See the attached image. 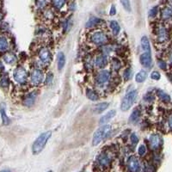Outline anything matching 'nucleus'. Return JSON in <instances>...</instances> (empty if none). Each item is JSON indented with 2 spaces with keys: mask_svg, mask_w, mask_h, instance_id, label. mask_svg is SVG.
Instances as JSON below:
<instances>
[{
  "mask_svg": "<svg viewBox=\"0 0 172 172\" xmlns=\"http://www.w3.org/2000/svg\"><path fill=\"white\" fill-rule=\"evenodd\" d=\"M9 78L7 76H4L3 78H1V81H0V85L3 87V88H7L9 86Z\"/></svg>",
  "mask_w": 172,
  "mask_h": 172,
  "instance_id": "473e14b6",
  "label": "nucleus"
},
{
  "mask_svg": "<svg viewBox=\"0 0 172 172\" xmlns=\"http://www.w3.org/2000/svg\"><path fill=\"white\" fill-rule=\"evenodd\" d=\"M86 96H87V97L89 98V100L91 101H97L99 99V96L97 95V93L91 89H87Z\"/></svg>",
  "mask_w": 172,
  "mask_h": 172,
  "instance_id": "393cba45",
  "label": "nucleus"
},
{
  "mask_svg": "<svg viewBox=\"0 0 172 172\" xmlns=\"http://www.w3.org/2000/svg\"><path fill=\"white\" fill-rule=\"evenodd\" d=\"M121 3H122L123 8L128 11V12H130V11H131V4H130V1H129V0H121Z\"/></svg>",
  "mask_w": 172,
  "mask_h": 172,
  "instance_id": "2f4dec72",
  "label": "nucleus"
},
{
  "mask_svg": "<svg viewBox=\"0 0 172 172\" xmlns=\"http://www.w3.org/2000/svg\"><path fill=\"white\" fill-rule=\"evenodd\" d=\"M128 168L132 172H138L140 169L139 160L136 157H130V159L128 160Z\"/></svg>",
  "mask_w": 172,
  "mask_h": 172,
  "instance_id": "f8f14e48",
  "label": "nucleus"
},
{
  "mask_svg": "<svg viewBox=\"0 0 172 172\" xmlns=\"http://www.w3.org/2000/svg\"><path fill=\"white\" fill-rule=\"evenodd\" d=\"M111 129V126L109 125H102V127L99 128L93 135V139H92V144L93 145H97L99 144L104 139L106 136L109 134V131Z\"/></svg>",
  "mask_w": 172,
  "mask_h": 172,
  "instance_id": "f03ea898",
  "label": "nucleus"
},
{
  "mask_svg": "<svg viewBox=\"0 0 172 172\" xmlns=\"http://www.w3.org/2000/svg\"><path fill=\"white\" fill-rule=\"evenodd\" d=\"M109 105V102H101L99 104L96 106L94 108V113L95 114H102L103 111H105L108 109V107Z\"/></svg>",
  "mask_w": 172,
  "mask_h": 172,
  "instance_id": "aec40b11",
  "label": "nucleus"
},
{
  "mask_svg": "<svg viewBox=\"0 0 172 172\" xmlns=\"http://www.w3.org/2000/svg\"><path fill=\"white\" fill-rule=\"evenodd\" d=\"M51 135H52V132L47 131L45 133H41L39 137L34 140L33 145H32V151L34 154H39L42 151L47 143L48 139L51 138Z\"/></svg>",
  "mask_w": 172,
  "mask_h": 172,
  "instance_id": "f257e3e1",
  "label": "nucleus"
},
{
  "mask_svg": "<svg viewBox=\"0 0 172 172\" xmlns=\"http://www.w3.org/2000/svg\"><path fill=\"white\" fill-rule=\"evenodd\" d=\"M169 61L172 64V52H170V54H169Z\"/></svg>",
  "mask_w": 172,
  "mask_h": 172,
  "instance_id": "c03bdc74",
  "label": "nucleus"
},
{
  "mask_svg": "<svg viewBox=\"0 0 172 172\" xmlns=\"http://www.w3.org/2000/svg\"><path fill=\"white\" fill-rule=\"evenodd\" d=\"M168 126H169V128L172 131V115H170L168 118Z\"/></svg>",
  "mask_w": 172,
  "mask_h": 172,
  "instance_id": "79ce46f5",
  "label": "nucleus"
},
{
  "mask_svg": "<svg viewBox=\"0 0 172 172\" xmlns=\"http://www.w3.org/2000/svg\"><path fill=\"white\" fill-rule=\"evenodd\" d=\"M161 17L164 20H171L172 19V8L165 7L161 11Z\"/></svg>",
  "mask_w": 172,
  "mask_h": 172,
  "instance_id": "f3484780",
  "label": "nucleus"
},
{
  "mask_svg": "<svg viewBox=\"0 0 172 172\" xmlns=\"http://www.w3.org/2000/svg\"><path fill=\"white\" fill-rule=\"evenodd\" d=\"M132 73H133V71H132L131 68L126 69V70L124 71V73H123V78H124V79H125L126 81L129 80V79L131 78V77H132Z\"/></svg>",
  "mask_w": 172,
  "mask_h": 172,
  "instance_id": "7c9ffc66",
  "label": "nucleus"
},
{
  "mask_svg": "<svg viewBox=\"0 0 172 172\" xmlns=\"http://www.w3.org/2000/svg\"><path fill=\"white\" fill-rule=\"evenodd\" d=\"M120 66H121L120 61L115 59V60H113V67H114V68H115V69H119V68H120Z\"/></svg>",
  "mask_w": 172,
  "mask_h": 172,
  "instance_id": "ea45409f",
  "label": "nucleus"
},
{
  "mask_svg": "<svg viewBox=\"0 0 172 172\" xmlns=\"http://www.w3.org/2000/svg\"><path fill=\"white\" fill-rule=\"evenodd\" d=\"M157 13H158V8H157V6H155L149 11V17H151V18L155 17Z\"/></svg>",
  "mask_w": 172,
  "mask_h": 172,
  "instance_id": "f704fd0d",
  "label": "nucleus"
},
{
  "mask_svg": "<svg viewBox=\"0 0 172 172\" xmlns=\"http://www.w3.org/2000/svg\"><path fill=\"white\" fill-rule=\"evenodd\" d=\"M149 141H150L151 147L153 150H156V149L159 148L162 144L161 137L158 134H151L150 136Z\"/></svg>",
  "mask_w": 172,
  "mask_h": 172,
  "instance_id": "9d476101",
  "label": "nucleus"
},
{
  "mask_svg": "<svg viewBox=\"0 0 172 172\" xmlns=\"http://www.w3.org/2000/svg\"><path fill=\"white\" fill-rule=\"evenodd\" d=\"M9 47L8 41L5 37H0V52H5Z\"/></svg>",
  "mask_w": 172,
  "mask_h": 172,
  "instance_id": "c85d7f7f",
  "label": "nucleus"
},
{
  "mask_svg": "<svg viewBox=\"0 0 172 172\" xmlns=\"http://www.w3.org/2000/svg\"><path fill=\"white\" fill-rule=\"evenodd\" d=\"M137 96H138V91L136 89H133L130 92H128V94L123 97L122 104H121V109L122 111H128V109H130V108L133 106L136 100Z\"/></svg>",
  "mask_w": 172,
  "mask_h": 172,
  "instance_id": "7ed1b4c3",
  "label": "nucleus"
},
{
  "mask_svg": "<svg viewBox=\"0 0 172 172\" xmlns=\"http://www.w3.org/2000/svg\"><path fill=\"white\" fill-rule=\"evenodd\" d=\"M39 58L42 63L47 64L51 61V52L47 47H43L39 52Z\"/></svg>",
  "mask_w": 172,
  "mask_h": 172,
  "instance_id": "1a4fd4ad",
  "label": "nucleus"
},
{
  "mask_svg": "<svg viewBox=\"0 0 172 172\" xmlns=\"http://www.w3.org/2000/svg\"><path fill=\"white\" fill-rule=\"evenodd\" d=\"M90 40H91V42L94 45L102 46V45H104L105 43H107L109 39H108L107 34L104 32L98 30V31H95L91 34Z\"/></svg>",
  "mask_w": 172,
  "mask_h": 172,
  "instance_id": "20e7f679",
  "label": "nucleus"
},
{
  "mask_svg": "<svg viewBox=\"0 0 172 172\" xmlns=\"http://www.w3.org/2000/svg\"><path fill=\"white\" fill-rule=\"evenodd\" d=\"M102 21L101 20L100 18H97V17H92L89 18L88 20V22H86V28H94V27H96L98 26L100 23H102Z\"/></svg>",
  "mask_w": 172,
  "mask_h": 172,
  "instance_id": "dca6fc26",
  "label": "nucleus"
},
{
  "mask_svg": "<svg viewBox=\"0 0 172 172\" xmlns=\"http://www.w3.org/2000/svg\"><path fill=\"white\" fill-rule=\"evenodd\" d=\"M0 115H1V118H2V122L4 123V125H9L11 123V120L10 118L7 116L5 112V109L4 107H1L0 109Z\"/></svg>",
  "mask_w": 172,
  "mask_h": 172,
  "instance_id": "5701e85b",
  "label": "nucleus"
},
{
  "mask_svg": "<svg viewBox=\"0 0 172 172\" xmlns=\"http://www.w3.org/2000/svg\"><path fill=\"white\" fill-rule=\"evenodd\" d=\"M140 114H141L140 110L138 109H135L133 111V113L131 114L130 117H129V122L131 123H134V122H137L139 120V117H140Z\"/></svg>",
  "mask_w": 172,
  "mask_h": 172,
  "instance_id": "b1692460",
  "label": "nucleus"
},
{
  "mask_svg": "<svg viewBox=\"0 0 172 172\" xmlns=\"http://www.w3.org/2000/svg\"><path fill=\"white\" fill-rule=\"evenodd\" d=\"M108 65V60L104 54H99L95 60V66L98 68H104Z\"/></svg>",
  "mask_w": 172,
  "mask_h": 172,
  "instance_id": "4468645a",
  "label": "nucleus"
},
{
  "mask_svg": "<svg viewBox=\"0 0 172 172\" xmlns=\"http://www.w3.org/2000/svg\"><path fill=\"white\" fill-rule=\"evenodd\" d=\"M31 83L34 85H39L43 82L44 80V74L39 69H34L32 73H31V77H30Z\"/></svg>",
  "mask_w": 172,
  "mask_h": 172,
  "instance_id": "0eeeda50",
  "label": "nucleus"
},
{
  "mask_svg": "<svg viewBox=\"0 0 172 172\" xmlns=\"http://www.w3.org/2000/svg\"><path fill=\"white\" fill-rule=\"evenodd\" d=\"M3 18H4V15H3V13H1V12H0V23H1V22H2Z\"/></svg>",
  "mask_w": 172,
  "mask_h": 172,
  "instance_id": "a18cd8bd",
  "label": "nucleus"
},
{
  "mask_svg": "<svg viewBox=\"0 0 172 172\" xmlns=\"http://www.w3.org/2000/svg\"><path fill=\"white\" fill-rule=\"evenodd\" d=\"M157 65H158V67H160L162 70H166L167 69V63L164 60H159L157 61Z\"/></svg>",
  "mask_w": 172,
  "mask_h": 172,
  "instance_id": "e433bc0d",
  "label": "nucleus"
},
{
  "mask_svg": "<svg viewBox=\"0 0 172 172\" xmlns=\"http://www.w3.org/2000/svg\"><path fill=\"white\" fill-rule=\"evenodd\" d=\"M115 115H116V111H115V109L109 111L107 114H106V115H104L103 116L101 117L100 121H99L100 125H106L108 122H110L112 119L115 116Z\"/></svg>",
  "mask_w": 172,
  "mask_h": 172,
  "instance_id": "ddd939ff",
  "label": "nucleus"
},
{
  "mask_svg": "<svg viewBox=\"0 0 172 172\" xmlns=\"http://www.w3.org/2000/svg\"><path fill=\"white\" fill-rule=\"evenodd\" d=\"M131 141L133 142V144H137L139 142V138L137 137V135L135 133H133L131 135Z\"/></svg>",
  "mask_w": 172,
  "mask_h": 172,
  "instance_id": "58836bf2",
  "label": "nucleus"
},
{
  "mask_svg": "<svg viewBox=\"0 0 172 172\" xmlns=\"http://www.w3.org/2000/svg\"><path fill=\"white\" fill-rule=\"evenodd\" d=\"M160 78H161L160 73L158 72H157V71H154V72H152L151 73V78L153 79V80H159Z\"/></svg>",
  "mask_w": 172,
  "mask_h": 172,
  "instance_id": "c9c22d12",
  "label": "nucleus"
},
{
  "mask_svg": "<svg viewBox=\"0 0 172 172\" xmlns=\"http://www.w3.org/2000/svg\"><path fill=\"white\" fill-rule=\"evenodd\" d=\"M48 172H52V171H48Z\"/></svg>",
  "mask_w": 172,
  "mask_h": 172,
  "instance_id": "09e8293b",
  "label": "nucleus"
},
{
  "mask_svg": "<svg viewBox=\"0 0 172 172\" xmlns=\"http://www.w3.org/2000/svg\"><path fill=\"white\" fill-rule=\"evenodd\" d=\"M109 27L111 28L113 34H115V35L119 34L120 31H121V27H120L119 23L116 21H111L110 23H109Z\"/></svg>",
  "mask_w": 172,
  "mask_h": 172,
  "instance_id": "4be33fe9",
  "label": "nucleus"
},
{
  "mask_svg": "<svg viewBox=\"0 0 172 172\" xmlns=\"http://www.w3.org/2000/svg\"><path fill=\"white\" fill-rule=\"evenodd\" d=\"M52 2H53V5L54 6L57 10H60L66 4V0H52Z\"/></svg>",
  "mask_w": 172,
  "mask_h": 172,
  "instance_id": "c756f323",
  "label": "nucleus"
},
{
  "mask_svg": "<svg viewBox=\"0 0 172 172\" xmlns=\"http://www.w3.org/2000/svg\"><path fill=\"white\" fill-rule=\"evenodd\" d=\"M35 99H36V94L33 92V93H30L28 96H26V97L24 98L23 100V105L26 106V107H32L35 102Z\"/></svg>",
  "mask_w": 172,
  "mask_h": 172,
  "instance_id": "2eb2a0df",
  "label": "nucleus"
},
{
  "mask_svg": "<svg viewBox=\"0 0 172 172\" xmlns=\"http://www.w3.org/2000/svg\"><path fill=\"white\" fill-rule=\"evenodd\" d=\"M0 172H12V171L10 170H1Z\"/></svg>",
  "mask_w": 172,
  "mask_h": 172,
  "instance_id": "49530a36",
  "label": "nucleus"
},
{
  "mask_svg": "<svg viewBox=\"0 0 172 172\" xmlns=\"http://www.w3.org/2000/svg\"><path fill=\"white\" fill-rule=\"evenodd\" d=\"M139 61L140 64L143 67L146 68H150L152 65V58H151V53H145L144 52L140 57H139Z\"/></svg>",
  "mask_w": 172,
  "mask_h": 172,
  "instance_id": "6e6552de",
  "label": "nucleus"
},
{
  "mask_svg": "<svg viewBox=\"0 0 172 172\" xmlns=\"http://www.w3.org/2000/svg\"><path fill=\"white\" fill-rule=\"evenodd\" d=\"M156 39L158 43H165L170 39V34L169 31L164 26H158L156 28Z\"/></svg>",
  "mask_w": 172,
  "mask_h": 172,
  "instance_id": "39448f33",
  "label": "nucleus"
},
{
  "mask_svg": "<svg viewBox=\"0 0 172 172\" xmlns=\"http://www.w3.org/2000/svg\"><path fill=\"white\" fill-rule=\"evenodd\" d=\"M138 152H139V156H144V154H145V152H146V148H145V146H144V144L139 145Z\"/></svg>",
  "mask_w": 172,
  "mask_h": 172,
  "instance_id": "4c0bfd02",
  "label": "nucleus"
},
{
  "mask_svg": "<svg viewBox=\"0 0 172 172\" xmlns=\"http://www.w3.org/2000/svg\"><path fill=\"white\" fill-rule=\"evenodd\" d=\"M109 79H110V73L108 71H102L96 76V81L97 83L101 84L108 83Z\"/></svg>",
  "mask_w": 172,
  "mask_h": 172,
  "instance_id": "9b49d317",
  "label": "nucleus"
},
{
  "mask_svg": "<svg viewBox=\"0 0 172 172\" xmlns=\"http://www.w3.org/2000/svg\"><path fill=\"white\" fill-rule=\"evenodd\" d=\"M35 5L39 9H43L47 5V0H35Z\"/></svg>",
  "mask_w": 172,
  "mask_h": 172,
  "instance_id": "72a5a7b5",
  "label": "nucleus"
},
{
  "mask_svg": "<svg viewBox=\"0 0 172 172\" xmlns=\"http://www.w3.org/2000/svg\"><path fill=\"white\" fill-rule=\"evenodd\" d=\"M157 95L158 96V97L160 98V100L163 101V102H170V96L167 93H165L164 91L161 90V89L157 90Z\"/></svg>",
  "mask_w": 172,
  "mask_h": 172,
  "instance_id": "a878e982",
  "label": "nucleus"
},
{
  "mask_svg": "<svg viewBox=\"0 0 172 172\" xmlns=\"http://www.w3.org/2000/svg\"><path fill=\"white\" fill-rule=\"evenodd\" d=\"M13 76H14V79L16 80V82L22 84V83H26V81L28 79V72L23 67H17L14 71Z\"/></svg>",
  "mask_w": 172,
  "mask_h": 172,
  "instance_id": "423d86ee",
  "label": "nucleus"
},
{
  "mask_svg": "<svg viewBox=\"0 0 172 172\" xmlns=\"http://www.w3.org/2000/svg\"><path fill=\"white\" fill-rule=\"evenodd\" d=\"M140 43H141V47L144 52L145 53H151V46H150V41L148 38L146 36H143L141 38L140 41Z\"/></svg>",
  "mask_w": 172,
  "mask_h": 172,
  "instance_id": "a211bd4d",
  "label": "nucleus"
},
{
  "mask_svg": "<svg viewBox=\"0 0 172 172\" xmlns=\"http://www.w3.org/2000/svg\"><path fill=\"white\" fill-rule=\"evenodd\" d=\"M4 60L5 61L7 64H13L15 63L17 60V57L14 55L13 54H6L5 57H4Z\"/></svg>",
  "mask_w": 172,
  "mask_h": 172,
  "instance_id": "bb28decb",
  "label": "nucleus"
},
{
  "mask_svg": "<svg viewBox=\"0 0 172 172\" xmlns=\"http://www.w3.org/2000/svg\"><path fill=\"white\" fill-rule=\"evenodd\" d=\"M170 2H171V4H172V0H170Z\"/></svg>",
  "mask_w": 172,
  "mask_h": 172,
  "instance_id": "de8ad7c7",
  "label": "nucleus"
},
{
  "mask_svg": "<svg viewBox=\"0 0 172 172\" xmlns=\"http://www.w3.org/2000/svg\"><path fill=\"white\" fill-rule=\"evenodd\" d=\"M110 16H115L116 14V9H115V6L112 5L111 9H110V12H109Z\"/></svg>",
  "mask_w": 172,
  "mask_h": 172,
  "instance_id": "a19ab883",
  "label": "nucleus"
},
{
  "mask_svg": "<svg viewBox=\"0 0 172 172\" xmlns=\"http://www.w3.org/2000/svg\"><path fill=\"white\" fill-rule=\"evenodd\" d=\"M57 60H58V68L59 70H62L65 65H66V56L64 54V53L60 52L57 55Z\"/></svg>",
  "mask_w": 172,
  "mask_h": 172,
  "instance_id": "6ab92c4d",
  "label": "nucleus"
},
{
  "mask_svg": "<svg viewBox=\"0 0 172 172\" xmlns=\"http://www.w3.org/2000/svg\"><path fill=\"white\" fill-rule=\"evenodd\" d=\"M52 80H53V75L51 74V72H49V74H48L47 77V83H51Z\"/></svg>",
  "mask_w": 172,
  "mask_h": 172,
  "instance_id": "37998d69",
  "label": "nucleus"
},
{
  "mask_svg": "<svg viewBox=\"0 0 172 172\" xmlns=\"http://www.w3.org/2000/svg\"><path fill=\"white\" fill-rule=\"evenodd\" d=\"M110 163V159L106 154H102L99 157V164L102 166H107Z\"/></svg>",
  "mask_w": 172,
  "mask_h": 172,
  "instance_id": "cd10ccee",
  "label": "nucleus"
},
{
  "mask_svg": "<svg viewBox=\"0 0 172 172\" xmlns=\"http://www.w3.org/2000/svg\"><path fill=\"white\" fill-rule=\"evenodd\" d=\"M146 78H147V72L144 71V70H141L135 76V80H136L137 83H143Z\"/></svg>",
  "mask_w": 172,
  "mask_h": 172,
  "instance_id": "412c9836",
  "label": "nucleus"
}]
</instances>
